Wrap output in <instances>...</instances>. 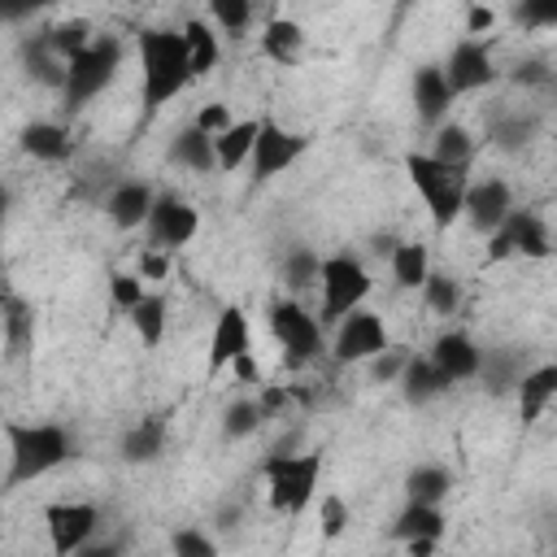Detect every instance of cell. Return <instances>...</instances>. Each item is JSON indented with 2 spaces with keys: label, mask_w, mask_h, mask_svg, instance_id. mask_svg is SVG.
Returning <instances> with one entry per match:
<instances>
[{
  "label": "cell",
  "mask_w": 557,
  "mask_h": 557,
  "mask_svg": "<svg viewBox=\"0 0 557 557\" xmlns=\"http://www.w3.org/2000/svg\"><path fill=\"white\" fill-rule=\"evenodd\" d=\"M191 122H196L200 131H209V135H222L235 117H231V109H226L222 100H209V104H200V109H196V117H191Z\"/></svg>",
  "instance_id": "bcb514c9"
},
{
  "label": "cell",
  "mask_w": 557,
  "mask_h": 557,
  "mask_svg": "<svg viewBox=\"0 0 557 557\" xmlns=\"http://www.w3.org/2000/svg\"><path fill=\"white\" fill-rule=\"evenodd\" d=\"M396 387H400V396H405V405H413V409H422V405H431V400H440L453 383H448V374L431 361V352L422 357V352H413L409 357V366H405V374L396 379Z\"/></svg>",
  "instance_id": "ffe728a7"
},
{
  "label": "cell",
  "mask_w": 557,
  "mask_h": 557,
  "mask_svg": "<svg viewBox=\"0 0 557 557\" xmlns=\"http://www.w3.org/2000/svg\"><path fill=\"white\" fill-rule=\"evenodd\" d=\"M144 296H148L144 274H131V270H113V274H109V300H113L122 313H131Z\"/></svg>",
  "instance_id": "60d3db41"
},
{
  "label": "cell",
  "mask_w": 557,
  "mask_h": 557,
  "mask_svg": "<svg viewBox=\"0 0 557 557\" xmlns=\"http://www.w3.org/2000/svg\"><path fill=\"white\" fill-rule=\"evenodd\" d=\"M305 148H309V135L287 131L274 117H261V135H257V148H252V161H248L252 183H270L278 174H287L305 157Z\"/></svg>",
  "instance_id": "9c48e42d"
},
{
  "label": "cell",
  "mask_w": 557,
  "mask_h": 557,
  "mask_svg": "<svg viewBox=\"0 0 557 557\" xmlns=\"http://www.w3.org/2000/svg\"><path fill=\"white\" fill-rule=\"evenodd\" d=\"M209 17L226 30V35H244L257 17V0H209Z\"/></svg>",
  "instance_id": "f35d334b"
},
{
  "label": "cell",
  "mask_w": 557,
  "mask_h": 557,
  "mask_svg": "<svg viewBox=\"0 0 557 557\" xmlns=\"http://www.w3.org/2000/svg\"><path fill=\"white\" fill-rule=\"evenodd\" d=\"M492 22H496V13H492L487 4H470V17H466V35H483V30H492Z\"/></svg>",
  "instance_id": "816d5d0a"
},
{
  "label": "cell",
  "mask_w": 557,
  "mask_h": 557,
  "mask_svg": "<svg viewBox=\"0 0 557 557\" xmlns=\"http://www.w3.org/2000/svg\"><path fill=\"white\" fill-rule=\"evenodd\" d=\"M422 300H426V309H431V313L453 318V313L461 309V300H466L461 278H457V274H448V270H431V274H426V283H422Z\"/></svg>",
  "instance_id": "8d00e7d4"
},
{
  "label": "cell",
  "mask_w": 557,
  "mask_h": 557,
  "mask_svg": "<svg viewBox=\"0 0 557 557\" xmlns=\"http://www.w3.org/2000/svg\"><path fill=\"white\" fill-rule=\"evenodd\" d=\"M165 318H170V300H165V292H148V296L131 309V326H135L139 344L157 348V344L165 339Z\"/></svg>",
  "instance_id": "e575fe53"
},
{
  "label": "cell",
  "mask_w": 557,
  "mask_h": 557,
  "mask_svg": "<svg viewBox=\"0 0 557 557\" xmlns=\"http://www.w3.org/2000/svg\"><path fill=\"white\" fill-rule=\"evenodd\" d=\"M509 209H513V191H509V183L505 178H479V183H470V191H466V222L479 231V235H492L505 218H509Z\"/></svg>",
  "instance_id": "2e32d148"
},
{
  "label": "cell",
  "mask_w": 557,
  "mask_h": 557,
  "mask_svg": "<svg viewBox=\"0 0 557 557\" xmlns=\"http://www.w3.org/2000/svg\"><path fill=\"white\" fill-rule=\"evenodd\" d=\"M513 396H518V418H522L527 426H531V422H540V413L557 400V361L531 366V370L518 379Z\"/></svg>",
  "instance_id": "44dd1931"
},
{
  "label": "cell",
  "mask_w": 557,
  "mask_h": 557,
  "mask_svg": "<svg viewBox=\"0 0 557 557\" xmlns=\"http://www.w3.org/2000/svg\"><path fill=\"white\" fill-rule=\"evenodd\" d=\"M387 265H392V278L400 292H422V283L431 274V248L422 239H400L396 252L387 257Z\"/></svg>",
  "instance_id": "4dcf8cb0"
},
{
  "label": "cell",
  "mask_w": 557,
  "mask_h": 557,
  "mask_svg": "<svg viewBox=\"0 0 557 557\" xmlns=\"http://www.w3.org/2000/svg\"><path fill=\"white\" fill-rule=\"evenodd\" d=\"M44 527H48V544L57 557L83 553L100 527V509L91 500H57L44 509Z\"/></svg>",
  "instance_id": "8fae6325"
},
{
  "label": "cell",
  "mask_w": 557,
  "mask_h": 557,
  "mask_svg": "<svg viewBox=\"0 0 557 557\" xmlns=\"http://www.w3.org/2000/svg\"><path fill=\"white\" fill-rule=\"evenodd\" d=\"M444 527H448V518H444V509L440 505H431V500H405V509L396 513V522H392V540H444Z\"/></svg>",
  "instance_id": "d4e9b609"
},
{
  "label": "cell",
  "mask_w": 557,
  "mask_h": 557,
  "mask_svg": "<svg viewBox=\"0 0 557 557\" xmlns=\"http://www.w3.org/2000/svg\"><path fill=\"white\" fill-rule=\"evenodd\" d=\"M431 157L448 161V165H470L474 161V135L461 126V122H440L431 126Z\"/></svg>",
  "instance_id": "d6a6232c"
},
{
  "label": "cell",
  "mask_w": 557,
  "mask_h": 557,
  "mask_svg": "<svg viewBox=\"0 0 557 557\" xmlns=\"http://www.w3.org/2000/svg\"><path fill=\"white\" fill-rule=\"evenodd\" d=\"M244 352H252V322L239 305H222L209 331V370H231V361Z\"/></svg>",
  "instance_id": "5bb4252c"
},
{
  "label": "cell",
  "mask_w": 557,
  "mask_h": 557,
  "mask_svg": "<svg viewBox=\"0 0 557 557\" xmlns=\"http://www.w3.org/2000/svg\"><path fill=\"white\" fill-rule=\"evenodd\" d=\"M444 74H448V87L453 96H470V91H483L496 83V61H492V48L479 39V35H466L453 44L448 61H444Z\"/></svg>",
  "instance_id": "4fadbf2b"
},
{
  "label": "cell",
  "mask_w": 557,
  "mask_h": 557,
  "mask_svg": "<svg viewBox=\"0 0 557 557\" xmlns=\"http://www.w3.org/2000/svg\"><path fill=\"white\" fill-rule=\"evenodd\" d=\"M126 61V48L117 35H96L78 57H70L65 65V83H61V109L65 113H78L87 109L122 70Z\"/></svg>",
  "instance_id": "277c9868"
},
{
  "label": "cell",
  "mask_w": 557,
  "mask_h": 557,
  "mask_svg": "<svg viewBox=\"0 0 557 557\" xmlns=\"http://www.w3.org/2000/svg\"><path fill=\"white\" fill-rule=\"evenodd\" d=\"M165 435H170L165 418H139L135 426H126L117 453H122L126 466H152L165 453Z\"/></svg>",
  "instance_id": "603a6c76"
},
{
  "label": "cell",
  "mask_w": 557,
  "mask_h": 557,
  "mask_svg": "<svg viewBox=\"0 0 557 557\" xmlns=\"http://www.w3.org/2000/svg\"><path fill=\"white\" fill-rule=\"evenodd\" d=\"M126 4H139V0H126Z\"/></svg>",
  "instance_id": "9f6ffc18"
},
{
  "label": "cell",
  "mask_w": 557,
  "mask_h": 557,
  "mask_svg": "<svg viewBox=\"0 0 557 557\" xmlns=\"http://www.w3.org/2000/svg\"><path fill=\"white\" fill-rule=\"evenodd\" d=\"M9 470H4V487H22L44 479L48 470H57L61 461L74 457V440L65 426L57 422H9Z\"/></svg>",
  "instance_id": "7a4b0ae2"
},
{
  "label": "cell",
  "mask_w": 557,
  "mask_h": 557,
  "mask_svg": "<svg viewBox=\"0 0 557 557\" xmlns=\"http://www.w3.org/2000/svg\"><path fill=\"white\" fill-rule=\"evenodd\" d=\"M405 174L418 191V200L431 213V226L444 235L461 213H466V191H470V165H448L431 152H405Z\"/></svg>",
  "instance_id": "3957f363"
},
{
  "label": "cell",
  "mask_w": 557,
  "mask_h": 557,
  "mask_svg": "<svg viewBox=\"0 0 557 557\" xmlns=\"http://www.w3.org/2000/svg\"><path fill=\"white\" fill-rule=\"evenodd\" d=\"M278 283L287 287V296H305L322 283V257L313 248H287L278 261Z\"/></svg>",
  "instance_id": "1f68e13d"
},
{
  "label": "cell",
  "mask_w": 557,
  "mask_h": 557,
  "mask_svg": "<svg viewBox=\"0 0 557 557\" xmlns=\"http://www.w3.org/2000/svg\"><path fill=\"white\" fill-rule=\"evenodd\" d=\"M265 322H270V331H274V339H278V348H283V366H287V370L309 366V361L326 348V339H322L326 322L313 318V313L300 305V296H274V300L265 305Z\"/></svg>",
  "instance_id": "8992f818"
},
{
  "label": "cell",
  "mask_w": 557,
  "mask_h": 557,
  "mask_svg": "<svg viewBox=\"0 0 557 557\" xmlns=\"http://www.w3.org/2000/svg\"><path fill=\"white\" fill-rule=\"evenodd\" d=\"M22 152L35 157V161L57 165V161L74 157V135H70L61 122H30V126L22 131Z\"/></svg>",
  "instance_id": "83f0119b"
},
{
  "label": "cell",
  "mask_w": 557,
  "mask_h": 557,
  "mask_svg": "<svg viewBox=\"0 0 557 557\" xmlns=\"http://www.w3.org/2000/svg\"><path fill=\"white\" fill-rule=\"evenodd\" d=\"M165 270H170V257H165V248H144L139 252V274L144 278H165Z\"/></svg>",
  "instance_id": "c3c4849f"
},
{
  "label": "cell",
  "mask_w": 557,
  "mask_h": 557,
  "mask_svg": "<svg viewBox=\"0 0 557 557\" xmlns=\"http://www.w3.org/2000/svg\"><path fill=\"white\" fill-rule=\"evenodd\" d=\"M65 57L48 44V30H39L35 39H26L22 44V70L35 78V83H44V87H57L61 91V83H65Z\"/></svg>",
  "instance_id": "f1b7e54d"
},
{
  "label": "cell",
  "mask_w": 557,
  "mask_h": 557,
  "mask_svg": "<svg viewBox=\"0 0 557 557\" xmlns=\"http://www.w3.org/2000/svg\"><path fill=\"white\" fill-rule=\"evenodd\" d=\"M157 205V187L144 183V178H117L109 191H104V213L117 231H139L148 222Z\"/></svg>",
  "instance_id": "9a60e30c"
},
{
  "label": "cell",
  "mask_w": 557,
  "mask_h": 557,
  "mask_svg": "<svg viewBox=\"0 0 557 557\" xmlns=\"http://www.w3.org/2000/svg\"><path fill=\"white\" fill-rule=\"evenodd\" d=\"M513 22L527 30H557V0H513Z\"/></svg>",
  "instance_id": "7bdbcfd3"
},
{
  "label": "cell",
  "mask_w": 557,
  "mask_h": 557,
  "mask_svg": "<svg viewBox=\"0 0 557 557\" xmlns=\"http://www.w3.org/2000/svg\"><path fill=\"white\" fill-rule=\"evenodd\" d=\"M265 426V413H261V400L257 396H235L226 409H222V435L226 440H248Z\"/></svg>",
  "instance_id": "74e56055"
},
{
  "label": "cell",
  "mask_w": 557,
  "mask_h": 557,
  "mask_svg": "<svg viewBox=\"0 0 557 557\" xmlns=\"http://www.w3.org/2000/svg\"><path fill=\"white\" fill-rule=\"evenodd\" d=\"M409 348H400V344H387L379 357H370L366 366H370V383H396L400 374H405V366H409Z\"/></svg>",
  "instance_id": "ee69618b"
},
{
  "label": "cell",
  "mask_w": 557,
  "mask_h": 557,
  "mask_svg": "<svg viewBox=\"0 0 557 557\" xmlns=\"http://www.w3.org/2000/svg\"><path fill=\"white\" fill-rule=\"evenodd\" d=\"M57 0H0V17L9 22V26H22V22H30L35 13H44V9H52Z\"/></svg>",
  "instance_id": "7dc6e473"
},
{
  "label": "cell",
  "mask_w": 557,
  "mask_h": 557,
  "mask_svg": "<svg viewBox=\"0 0 557 557\" xmlns=\"http://www.w3.org/2000/svg\"><path fill=\"white\" fill-rule=\"evenodd\" d=\"M231 374H235L239 383H257V379H261V370H257V357H252V352L235 357V361H231Z\"/></svg>",
  "instance_id": "f5cc1de1"
},
{
  "label": "cell",
  "mask_w": 557,
  "mask_h": 557,
  "mask_svg": "<svg viewBox=\"0 0 557 557\" xmlns=\"http://www.w3.org/2000/svg\"><path fill=\"white\" fill-rule=\"evenodd\" d=\"M0 331H4V357H9V361H17V357L30 352V344H35V309H30L17 292L4 296Z\"/></svg>",
  "instance_id": "484cf974"
},
{
  "label": "cell",
  "mask_w": 557,
  "mask_h": 557,
  "mask_svg": "<svg viewBox=\"0 0 557 557\" xmlns=\"http://www.w3.org/2000/svg\"><path fill=\"white\" fill-rule=\"evenodd\" d=\"M96 35H91V26L83 22V17H70V22H57V26H48V44L70 61V57H78L87 44H91Z\"/></svg>",
  "instance_id": "ab89813d"
},
{
  "label": "cell",
  "mask_w": 557,
  "mask_h": 557,
  "mask_svg": "<svg viewBox=\"0 0 557 557\" xmlns=\"http://www.w3.org/2000/svg\"><path fill=\"white\" fill-rule=\"evenodd\" d=\"M387 344H392V339H387L383 318H379V313H370V309H352V313H344V318L335 322L331 357H335V361H344V366H357V361L379 357Z\"/></svg>",
  "instance_id": "7c38bea8"
},
{
  "label": "cell",
  "mask_w": 557,
  "mask_h": 557,
  "mask_svg": "<svg viewBox=\"0 0 557 557\" xmlns=\"http://www.w3.org/2000/svg\"><path fill=\"white\" fill-rule=\"evenodd\" d=\"M431 361L448 374V383H466V379H479L483 348H479L474 335H466V331H444V335L431 344Z\"/></svg>",
  "instance_id": "ac0fdd59"
},
{
  "label": "cell",
  "mask_w": 557,
  "mask_h": 557,
  "mask_svg": "<svg viewBox=\"0 0 557 557\" xmlns=\"http://www.w3.org/2000/svg\"><path fill=\"white\" fill-rule=\"evenodd\" d=\"M257 135H261V117H244V122H231L222 135H213L218 144V170H239L244 161H252V148H257Z\"/></svg>",
  "instance_id": "f546056e"
},
{
  "label": "cell",
  "mask_w": 557,
  "mask_h": 557,
  "mask_svg": "<svg viewBox=\"0 0 557 557\" xmlns=\"http://www.w3.org/2000/svg\"><path fill=\"white\" fill-rule=\"evenodd\" d=\"M191 78H196V70H191L183 30H174V26L139 30V104L148 117L161 113L170 100H178Z\"/></svg>",
  "instance_id": "6da1fadb"
},
{
  "label": "cell",
  "mask_w": 557,
  "mask_h": 557,
  "mask_svg": "<svg viewBox=\"0 0 557 557\" xmlns=\"http://www.w3.org/2000/svg\"><path fill=\"white\" fill-rule=\"evenodd\" d=\"M261 474H265V496H270V505H274L278 513L296 518V513H305L309 500H313V487H318V479H322V453H274V448H270Z\"/></svg>",
  "instance_id": "5b68a950"
},
{
  "label": "cell",
  "mask_w": 557,
  "mask_h": 557,
  "mask_svg": "<svg viewBox=\"0 0 557 557\" xmlns=\"http://www.w3.org/2000/svg\"><path fill=\"white\" fill-rule=\"evenodd\" d=\"M409 96H413V113H418V122H426V126H440L444 117H448V109H453V87H448V74H444V65H418L413 70V87H409Z\"/></svg>",
  "instance_id": "e0dca14e"
},
{
  "label": "cell",
  "mask_w": 557,
  "mask_h": 557,
  "mask_svg": "<svg viewBox=\"0 0 557 557\" xmlns=\"http://www.w3.org/2000/svg\"><path fill=\"white\" fill-rule=\"evenodd\" d=\"M448 492H453V474L440 461H422V466H413L405 474V500H431V505H440Z\"/></svg>",
  "instance_id": "836d02e7"
},
{
  "label": "cell",
  "mask_w": 557,
  "mask_h": 557,
  "mask_svg": "<svg viewBox=\"0 0 557 557\" xmlns=\"http://www.w3.org/2000/svg\"><path fill=\"white\" fill-rule=\"evenodd\" d=\"M435 544H440V540H405V548H409L413 557H426V553H435Z\"/></svg>",
  "instance_id": "11a10c76"
},
{
  "label": "cell",
  "mask_w": 557,
  "mask_h": 557,
  "mask_svg": "<svg viewBox=\"0 0 557 557\" xmlns=\"http://www.w3.org/2000/svg\"><path fill=\"white\" fill-rule=\"evenodd\" d=\"M144 231H148V244H152V248L178 252L183 244L196 239V231H200V213H196L191 200H183L178 191L165 187V191H157V205H152Z\"/></svg>",
  "instance_id": "30bf717a"
},
{
  "label": "cell",
  "mask_w": 557,
  "mask_h": 557,
  "mask_svg": "<svg viewBox=\"0 0 557 557\" xmlns=\"http://www.w3.org/2000/svg\"><path fill=\"white\" fill-rule=\"evenodd\" d=\"M348 500L344 496H335V492H326L322 500H318V531H322V540H339L344 531H348Z\"/></svg>",
  "instance_id": "b9f144b4"
},
{
  "label": "cell",
  "mask_w": 557,
  "mask_h": 557,
  "mask_svg": "<svg viewBox=\"0 0 557 557\" xmlns=\"http://www.w3.org/2000/svg\"><path fill=\"white\" fill-rule=\"evenodd\" d=\"M261 52L274 61V65H300L305 57V26L292 22V17H270L265 30H261Z\"/></svg>",
  "instance_id": "4316f807"
},
{
  "label": "cell",
  "mask_w": 557,
  "mask_h": 557,
  "mask_svg": "<svg viewBox=\"0 0 557 557\" xmlns=\"http://www.w3.org/2000/svg\"><path fill=\"white\" fill-rule=\"evenodd\" d=\"M527 370H531V366H527V348L505 344V348H487V352H483L479 379H483V387H487L492 396H505V392L518 387V379H522Z\"/></svg>",
  "instance_id": "7402d4cb"
},
{
  "label": "cell",
  "mask_w": 557,
  "mask_h": 557,
  "mask_svg": "<svg viewBox=\"0 0 557 557\" xmlns=\"http://www.w3.org/2000/svg\"><path fill=\"white\" fill-rule=\"evenodd\" d=\"M183 35H187V52H191V70H196V78H205L209 70H218V61H222L218 30H213L209 22H200V17H191V22L183 26Z\"/></svg>",
  "instance_id": "d590c367"
},
{
  "label": "cell",
  "mask_w": 557,
  "mask_h": 557,
  "mask_svg": "<svg viewBox=\"0 0 557 557\" xmlns=\"http://www.w3.org/2000/svg\"><path fill=\"white\" fill-rule=\"evenodd\" d=\"M170 548H174V557H213L218 553V540L205 535V531H196V527H183V531L170 535Z\"/></svg>",
  "instance_id": "f6af8a7d"
},
{
  "label": "cell",
  "mask_w": 557,
  "mask_h": 557,
  "mask_svg": "<svg viewBox=\"0 0 557 557\" xmlns=\"http://www.w3.org/2000/svg\"><path fill=\"white\" fill-rule=\"evenodd\" d=\"M165 157H170V165H178V170H187V174H213V170H218V144H213V135L200 131L196 122H187L183 131H174Z\"/></svg>",
  "instance_id": "d6986e66"
},
{
  "label": "cell",
  "mask_w": 557,
  "mask_h": 557,
  "mask_svg": "<svg viewBox=\"0 0 557 557\" xmlns=\"http://www.w3.org/2000/svg\"><path fill=\"white\" fill-rule=\"evenodd\" d=\"M553 74H548V65L544 61H522L518 70H513V83H527V87H535V83H548Z\"/></svg>",
  "instance_id": "f907efd6"
},
{
  "label": "cell",
  "mask_w": 557,
  "mask_h": 557,
  "mask_svg": "<svg viewBox=\"0 0 557 557\" xmlns=\"http://www.w3.org/2000/svg\"><path fill=\"white\" fill-rule=\"evenodd\" d=\"M318 292H322L318 318L326 326H335L344 313L361 309L366 296H370V270H366V261L357 252H331V257H322V283H318Z\"/></svg>",
  "instance_id": "52a82bcc"
},
{
  "label": "cell",
  "mask_w": 557,
  "mask_h": 557,
  "mask_svg": "<svg viewBox=\"0 0 557 557\" xmlns=\"http://www.w3.org/2000/svg\"><path fill=\"white\" fill-rule=\"evenodd\" d=\"M557 244L548 235V222L535 209H509V218L487 235V261H509V257H527V261H544L553 257Z\"/></svg>",
  "instance_id": "ba28073f"
},
{
  "label": "cell",
  "mask_w": 557,
  "mask_h": 557,
  "mask_svg": "<svg viewBox=\"0 0 557 557\" xmlns=\"http://www.w3.org/2000/svg\"><path fill=\"white\" fill-rule=\"evenodd\" d=\"M540 135V117L522 113V109H500L487 117V144L500 152H522L531 139Z\"/></svg>",
  "instance_id": "cb8c5ba5"
},
{
  "label": "cell",
  "mask_w": 557,
  "mask_h": 557,
  "mask_svg": "<svg viewBox=\"0 0 557 557\" xmlns=\"http://www.w3.org/2000/svg\"><path fill=\"white\" fill-rule=\"evenodd\" d=\"M396 244H400L396 235H374V239H370V252H374V257H392Z\"/></svg>",
  "instance_id": "db71d44e"
},
{
  "label": "cell",
  "mask_w": 557,
  "mask_h": 557,
  "mask_svg": "<svg viewBox=\"0 0 557 557\" xmlns=\"http://www.w3.org/2000/svg\"><path fill=\"white\" fill-rule=\"evenodd\" d=\"M257 400H261V413H265V422H270L274 413H283V409H287L292 392H287L283 383H270V387H261V396H257Z\"/></svg>",
  "instance_id": "681fc988"
}]
</instances>
